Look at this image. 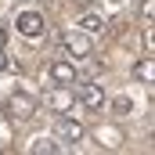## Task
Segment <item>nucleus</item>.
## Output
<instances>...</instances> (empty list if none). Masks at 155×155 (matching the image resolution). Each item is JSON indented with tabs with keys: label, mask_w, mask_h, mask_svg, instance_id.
Masks as SVG:
<instances>
[{
	"label": "nucleus",
	"mask_w": 155,
	"mask_h": 155,
	"mask_svg": "<svg viewBox=\"0 0 155 155\" xmlns=\"http://www.w3.org/2000/svg\"><path fill=\"white\" fill-rule=\"evenodd\" d=\"M51 126H54V137H61V141H69V144H76V141H83V137H87L83 123H79V119H72V116H65V112H61V116H54V123H51Z\"/></svg>",
	"instance_id": "3"
},
{
	"label": "nucleus",
	"mask_w": 155,
	"mask_h": 155,
	"mask_svg": "<svg viewBox=\"0 0 155 155\" xmlns=\"http://www.w3.org/2000/svg\"><path fill=\"white\" fill-rule=\"evenodd\" d=\"M47 101L58 108V112H65V108H72V101H76V94H69V87H61V83H54V90H47Z\"/></svg>",
	"instance_id": "7"
},
{
	"label": "nucleus",
	"mask_w": 155,
	"mask_h": 155,
	"mask_svg": "<svg viewBox=\"0 0 155 155\" xmlns=\"http://www.w3.org/2000/svg\"><path fill=\"white\" fill-rule=\"evenodd\" d=\"M47 79L69 87V83H76V65H72V61H54V65L47 69Z\"/></svg>",
	"instance_id": "6"
},
{
	"label": "nucleus",
	"mask_w": 155,
	"mask_h": 155,
	"mask_svg": "<svg viewBox=\"0 0 155 155\" xmlns=\"http://www.w3.org/2000/svg\"><path fill=\"white\" fill-rule=\"evenodd\" d=\"M58 148H61L58 141H47V137H40V141L33 144V148H29V152H33V155H54Z\"/></svg>",
	"instance_id": "10"
},
{
	"label": "nucleus",
	"mask_w": 155,
	"mask_h": 155,
	"mask_svg": "<svg viewBox=\"0 0 155 155\" xmlns=\"http://www.w3.org/2000/svg\"><path fill=\"white\" fill-rule=\"evenodd\" d=\"M141 18H144V25H152V18H155V0H144V4H141Z\"/></svg>",
	"instance_id": "13"
},
{
	"label": "nucleus",
	"mask_w": 155,
	"mask_h": 155,
	"mask_svg": "<svg viewBox=\"0 0 155 155\" xmlns=\"http://www.w3.org/2000/svg\"><path fill=\"white\" fill-rule=\"evenodd\" d=\"M11 69H18V65H15V61L7 58V51L0 47V72H11Z\"/></svg>",
	"instance_id": "14"
},
{
	"label": "nucleus",
	"mask_w": 155,
	"mask_h": 155,
	"mask_svg": "<svg viewBox=\"0 0 155 155\" xmlns=\"http://www.w3.org/2000/svg\"><path fill=\"white\" fill-rule=\"evenodd\" d=\"M4 40H7V33H4V29H0V47H4Z\"/></svg>",
	"instance_id": "15"
},
{
	"label": "nucleus",
	"mask_w": 155,
	"mask_h": 155,
	"mask_svg": "<svg viewBox=\"0 0 155 155\" xmlns=\"http://www.w3.org/2000/svg\"><path fill=\"white\" fill-rule=\"evenodd\" d=\"M43 25H47V22H43L40 11H18V15H15V29H18L22 36H29V40L43 36Z\"/></svg>",
	"instance_id": "4"
},
{
	"label": "nucleus",
	"mask_w": 155,
	"mask_h": 155,
	"mask_svg": "<svg viewBox=\"0 0 155 155\" xmlns=\"http://www.w3.org/2000/svg\"><path fill=\"white\" fill-rule=\"evenodd\" d=\"M61 47L72 54V58H90L94 54V40H90V33H83V29H72V33H65L61 36Z\"/></svg>",
	"instance_id": "2"
},
{
	"label": "nucleus",
	"mask_w": 155,
	"mask_h": 155,
	"mask_svg": "<svg viewBox=\"0 0 155 155\" xmlns=\"http://www.w3.org/2000/svg\"><path fill=\"white\" fill-rule=\"evenodd\" d=\"M4 112H7V119H11V123H29V119L36 116V97H33V94H22V90H15V94L7 97Z\"/></svg>",
	"instance_id": "1"
},
{
	"label": "nucleus",
	"mask_w": 155,
	"mask_h": 155,
	"mask_svg": "<svg viewBox=\"0 0 155 155\" xmlns=\"http://www.w3.org/2000/svg\"><path fill=\"white\" fill-rule=\"evenodd\" d=\"M76 101L83 105V108H90V112H97L101 105H105V87L101 83H83L76 94Z\"/></svg>",
	"instance_id": "5"
},
{
	"label": "nucleus",
	"mask_w": 155,
	"mask_h": 155,
	"mask_svg": "<svg viewBox=\"0 0 155 155\" xmlns=\"http://www.w3.org/2000/svg\"><path fill=\"white\" fill-rule=\"evenodd\" d=\"M79 4H90V0H79Z\"/></svg>",
	"instance_id": "16"
},
{
	"label": "nucleus",
	"mask_w": 155,
	"mask_h": 155,
	"mask_svg": "<svg viewBox=\"0 0 155 155\" xmlns=\"http://www.w3.org/2000/svg\"><path fill=\"white\" fill-rule=\"evenodd\" d=\"M112 108H116V116H130V112H134V101H130V97H116Z\"/></svg>",
	"instance_id": "12"
},
{
	"label": "nucleus",
	"mask_w": 155,
	"mask_h": 155,
	"mask_svg": "<svg viewBox=\"0 0 155 155\" xmlns=\"http://www.w3.org/2000/svg\"><path fill=\"white\" fill-rule=\"evenodd\" d=\"M134 76L141 79V83H155V58H141L134 65Z\"/></svg>",
	"instance_id": "8"
},
{
	"label": "nucleus",
	"mask_w": 155,
	"mask_h": 155,
	"mask_svg": "<svg viewBox=\"0 0 155 155\" xmlns=\"http://www.w3.org/2000/svg\"><path fill=\"white\" fill-rule=\"evenodd\" d=\"M79 29L94 36V33H101V29H105V18H101V15H94V11H87V15L79 18Z\"/></svg>",
	"instance_id": "9"
},
{
	"label": "nucleus",
	"mask_w": 155,
	"mask_h": 155,
	"mask_svg": "<svg viewBox=\"0 0 155 155\" xmlns=\"http://www.w3.org/2000/svg\"><path fill=\"white\" fill-rule=\"evenodd\" d=\"M97 141H101L105 148H116L119 144V130H97Z\"/></svg>",
	"instance_id": "11"
}]
</instances>
